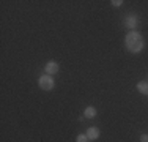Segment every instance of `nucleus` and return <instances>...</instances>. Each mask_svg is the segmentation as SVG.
Instances as JSON below:
<instances>
[{
	"instance_id": "10",
	"label": "nucleus",
	"mask_w": 148,
	"mask_h": 142,
	"mask_svg": "<svg viewBox=\"0 0 148 142\" xmlns=\"http://www.w3.org/2000/svg\"><path fill=\"white\" fill-rule=\"evenodd\" d=\"M140 141H142V142H148V134H142V136H140Z\"/></svg>"
},
{
	"instance_id": "2",
	"label": "nucleus",
	"mask_w": 148,
	"mask_h": 142,
	"mask_svg": "<svg viewBox=\"0 0 148 142\" xmlns=\"http://www.w3.org/2000/svg\"><path fill=\"white\" fill-rule=\"evenodd\" d=\"M54 79H52V76H49V74H44V76L40 77V87L43 88V90H52L54 88Z\"/></svg>"
},
{
	"instance_id": "8",
	"label": "nucleus",
	"mask_w": 148,
	"mask_h": 142,
	"mask_svg": "<svg viewBox=\"0 0 148 142\" xmlns=\"http://www.w3.org/2000/svg\"><path fill=\"white\" fill-rule=\"evenodd\" d=\"M90 139H88V136L87 134H79L77 136V142H88Z\"/></svg>"
},
{
	"instance_id": "9",
	"label": "nucleus",
	"mask_w": 148,
	"mask_h": 142,
	"mask_svg": "<svg viewBox=\"0 0 148 142\" xmlns=\"http://www.w3.org/2000/svg\"><path fill=\"white\" fill-rule=\"evenodd\" d=\"M110 3H112V5H114V6H120V5H121V3H123V2H121V0H114V2H110Z\"/></svg>"
},
{
	"instance_id": "3",
	"label": "nucleus",
	"mask_w": 148,
	"mask_h": 142,
	"mask_svg": "<svg viewBox=\"0 0 148 142\" xmlns=\"http://www.w3.org/2000/svg\"><path fill=\"white\" fill-rule=\"evenodd\" d=\"M123 26L126 28H136L139 26V17H137L136 14H129V16H126L125 19H123Z\"/></svg>"
},
{
	"instance_id": "7",
	"label": "nucleus",
	"mask_w": 148,
	"mask_h": 142,
	"mask_svg": "<svg viewBox=\"0 0 148 142\" xmlns=\"http://www.w3.org/2000/svg\"><path fill=\"white\" fill-rule=\"evenodd\" d=\"M137 90H139L142 95H148V82H145V81L139 82L137 84Z\"/></svg>"
},
{
	"instance_id": "6",
	"label": "nucleus",
	"mask_w": 148,
	"mask_h": 142,
	"mask_svg": "<svg viewBox=\"0 0 148 142\" xmlns=\"http://www.w3.org/2000/svg\"><path fill=\"white\" fill-rule=\"evenodd\" d=\"M84 115H85L87 119H95V117H96V109H95L93 106H88V108H85V111H84Z\"/></svg>"
},
{
	"instance_id": "5",
	"label": "nucleus",
	"mask_w": 148,
	"mask_h": 142,
	"mask_svg": "<svg viewBox=\"0 0 148 142\" xmlns=\"http://www.w3.org/2000/svg\"><path fill=\"white\" fill-rule=\"evenodd\" d=\"M87 136H88L90 141L98 139V137H99V130H98L96 126H91V128H88V130H87Z\"/></svg>"
},
{
	"instance_id": "1",
	"label": "nucleus",
	"mask_w": 148,
	"mask_h": 142,
	"mask_svg": "<svg viewBox=\"0 0 148 142\" xmlns=\"http://www.w3.org/2000/svg\"><path fill=\"white\" fill-rule=\"evenodd\" d=\"M126 48L129 49L131 52L137 54L143 49V38L139 32L136 30H131L128 35H126Z\"/></svg>"
},
{
	"instance_id": "4",
	"label": "nucleus",
	"mask_w": 148,
	"mask_h": 142,
	"mask_svg": "<svg viewBox=\"0 0 148 142\" xmlns=\"http://www.w3.org/2000/svg\"><path fill=\"white\" fill-rule=\"evenodd\" d=\"M44 68H46V74H49V76H52V74H57L58 71H60L58 63L54 62V60H52V62H47V63H46Z\"/></svg>"
}]
</instances>
